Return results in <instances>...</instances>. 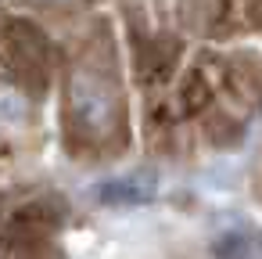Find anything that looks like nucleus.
<instances>
[{"label": "nucleus", "instance_id": "nucleus-2", "mask_svg": "<svg viewBox=\"0 0 262 259\" xmlns=\"http://www.w3.org/2000/svg\"><path fill=\"white\" fill-rule=\"evenodd\" d=\"M155 191H158L155 169H129V173L108 176L104 184L94 187L101 205H144L155 198Z\"/></svg>", "mask_w": 262, "mask_h": 259}, {"label": "nucleus", "instance_id": "nucleus-1", "mask_svg": "<svg viewBox=\"0 0 262 259\" xmlns=\"http://www.w3.org/2000/svg\"><path fill=\"white\" fill-rule=\"evenodd\" d=\"M69 105L76 112V119L86 126V130H108L112 119H115V97H112V87L108 79L94 76V72H76L72 76V87H69Z\"/></svg>", "mask_w": 262, "mask_h": 259}, {"label": "nucleus", "instance_id": "nucleus-3", "mask_svg": "<svg viewBox=\"0 0 262 259\" xmlns=\"http://www.w3.org/2000/svg\"><path fill=\"white\" fill-rule=\"evenodd\" d=\"M26 112H29L26 97H22L15 87H4V83H0V130H4V133L22 130V126H26Z\"/></svg>", "mask_w": 262, "mask_h": 259}]
</instances>
